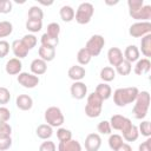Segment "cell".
I'll use <instances>...</instances> for the list:
<instances>
[{
  "instance_id": "603a6c76",
  "label": "cell",
  "mask_w": 151,
  "mask_h": 151,
  "mask_svg": "<svg viewBox=\"0 0 151 151\" xmlns=\"http://www.w3.org/2000/svg\"><path fill=\"white\" fill-rule=\"evenodd\" d=\"M94 92H96L103 100H106V99H109V98L112 96V88H111V86H110L107 83H100V84H98Z\"/></svg>"
},
{
  "instance_id": "277c9868",
  "label": "cell",
  "mask_w": 151,
  "mask_h": 151,
  "mask_svg": "<svg viewBox=\"0 0 151 151\" xmlns=\"http://www.w3.org/2000/svg\"><path fill=\"white\" fill-rule=\"evenodd\" d=\"M104 100L96 93L92 92L87 96V101L85 105V114L88 118H97L101 114Z\"/></svg>"
},
{
  "instance_id": "d4e9b609",
  "label": "cell",
  "mask_w": 151,
  "mask_h": 151,
  "mask_svg": "<svg viewBox=\"0 0 151 151\" xmlns=\"http://www.w3.org/2000/svg\"><path fill=\"white\" fill-rule=\"evenodd\" d=\"M140 51H142V54L145 58L149 59L151 57V34H147V35L142 38V40H140Z\"/></svg>"
},
{
  "instance_id": "6da1fadb",
  "label": "cell",
  "mask_w": 151,
  "mask_h": 151,
  "mask_svg": "<svg viewBox=\"0 0 151 151\" xmlns=\"http://www.w3.org/2000/svg\"><path fill=\"white\" fill-rule=\"evenodd\" d=\"M129 14L132 19L138 21H149L151 19V6L144 5L143 0H129Z\"/></svg>"
},
{
  "instance_id": "681fc988",
  "label": "cell",
  "mask_w": 151,
  "mask_h": 151,
  "mask_svg": "<svg viewBox=\"0 0 151 151\" xmlns=\"http://www.w3.org/2000/svg\"><path fill=\"white\" fill-rule=\"evenodd\" d=\"M116 151H132V147H131L130 144H127V143H123Z\"/></svg>"
},
{
  "instance_id": "44dd1931",
  "label": "cell",
  "mask_w": 151,
  "mask_h": 151,
  "mask_svg": "<svg viewBox=\"0 0 151 151\" xmlns=\"http://www.w3.org/2000/svg\"><path fill=\"white\" fill-rule=\"evenodd\" d=\"M139 54H140V52H139V48L136 46V45H129L126 48H125V51H124V59L125 60H127L129 63H134V61H137L138 59H139Z\"/></svg>"
},
{
  "instance_id": "7402d4cb",
  "label": "cell",
  "mask_w": 151,
  "mask_h": 151,
  "mask_svg": "<svg viewBox=\"0 0 151 151\" xmlns=\"http://www.w3.org/2000/svg\"><path fill=\"white\" fill-rule=\"evenodd\" d=\"M38 54H39L40 59H42L44 61L48 63V61H52L55 58V48L46 47V46L41 45L39 47V50H38Z\"/></svg>"
},
{
  "instance_id": "bcb514c9",
  "label": "cell",
  "mask_w": 151,
  "mask_h": 151,
  "mask_svg": "<svg viewBox=\"0 0 151 151\" xmlns=\"http://www.w3.org/2000/svg\"><path fill=\"white\" fill-rule=\"evenodd\" d=\"M9 52V44L6 40H0V59L5 58Z\"/></svg>"
},
{
  "instance_id": "d6986e66",
  "label": "cell",
  "mask_w": 151,
  "mask_h": 151,
  "mask_svg": "<svg viewBox=\"0 0 151 151\" xmlns=\"http://www.w3.org/2000/svg\"><path fill=\"white\" fill-rule=\"evenodd\" d=\"M29 67H31V71L34 76H41L47 71V63L40 58H37V59L32 60Z\"/></svg>"
},
{
  "instance_id": "5bb4252c",
  "label": "cell",
  "mask_w": 151,
  "mask_h": 151,
  "mask_svg": "<svg viewBox=\"0 0 151 151\" xmlns=\"http://www.w3.org/2000/svg\"><path fill=\"white\" fill-rule=\"evenodd\" d=\"M15 105L21 111H28L33 106V99L28 94H19L15 99Z\"/></svg>"
},
{
  "instance_id": "8d00e7d4",
  "label": "cell",
  "mask_w": 151,
  "mask_h": 151,
  "mask_svg": "<svg viewBox=\"0 0 151 151\" xmlns=\"http://www.w3.org/2000/svg\"><path fill=\"white\" fill-rule=\"evenodd\" d=\"M46 34H48L50 37H53V38H59V34H60V25L58 22H51V24H48L47 25Z\"/></svg>"
},
{
  "instance_id": "7a4b0ae2",
  "label": "cell",
  "mask_w": 151,
  "mask_h": 151,
  "mask_svg": "<svg viewBox=\"0 0 151 151\" xmlns=\"http://www.w3.org/2000/svg\"><path fill=\"white\" fill-rule=\"evenodd\" d=\"M139 93V90L136 86L131 87H120L113 92V101L117 106L123 107L133 103Z\"/></svg>"
},
{
  "instance_id": "9a60e30c",
  "label": "cell",
  "mask_w": 151,
  "mask_h": 151,
  "mask_svg": "<svg viewBox=\"0 0 151 151\" xmlns=\"http://www.w3.org/2000/svg\"><path fill=\"white\" fill-rule=\"evenodd\" d=\"M123 59H124V55L119 47H111L107 51V60L111 66H117Z\"/></svg>"
},
{
  "instance_id": "ee69618b",
  "label": "cell",
  "mask_w": 151,
  "mask_h": 151,
  "mask_svg": "<svg viewBox=\"0 0 151 151\" xmlns=\"http://www.w3.org/2000/svg\"><path fill=\"white\" fill-rule=\"evenodd\" d=\"M39 151H57V146H55L54 142L47 139V140H45L40 144Z\"/></svg>"
},
{
  "instance_id": "30bf717a",
  "label": "cell",
  "mask_w": 151,
  "mask_h": 151,
  "mask_svg": "<svg viewBox=\"0 0 151 151\" xmlns=\"http://www.w3.org/2000/svg\"><path fill=\"white\" fill-rule=\"evenodd\" d=\"M17 80L25 88H34L39 84V77L38 76H34L33 73H28V72H21V73H19Z\"/></svg>"
},
{
  "instance_id": "ba28073f",
  "label": "cell",
  "mask_w": 151,
  "mask_h": 151,
  "mask_svg": "<svg viewBox=\"0 0 151 151\" xmlns=\"http://www.w3.org/2000/svg\"><path fill=\"white\" fill-rule=\"evenodd\" d=\"M129 34L133 38H143L151 34V22L150 21H137L132 24L129 28Z\"/></svg>"
},
{
  "instance_id": "52a82bcc",
  "label": "cell",
  "mask_w": 151,
  "mask_h": 151,
  "mask_svg": "<svg viewBox=\"0 0 151 151\" xmlns=\"http://www.w3.org/2000/svg\"><path fill=\"white\" fill-rule=\"evenodd\" d=\"M105 45V39L100 34H93L86 42L85 48L88 51L91 57H97L100 54L103 47Z\"/></svg>"
},
{
  "instance_id": "f546056e",
  "label": "cell",
  "mask_w": 151,
  "mask_h": 151,
  "mask_svg": "<svg viewBox=\"0 0 151 151\" xmlns=\"http://www.w3.org/2000/svg\"><path fill=\"white\" fill-rule=\"evenodd\" d=\"M91 58H92L91 54L88 53V51L85 47L80 48L78 51V53H77V60H78V63H79L80 66L81 65H87L91 61Z\"/></svg>"
},
{
  "instance_id": "60d3db41",
  "label": "cell",
  "mask_w": 151,
  "mask_h": 151,
  "mask_svg": "<svg viewBox=\"0 0 151 151\" xmlns=\"http://www.w3.org/2000/svg\"><path fill=\"white\" fill-rule=\"evenodd\" d=\"M11 100V92L8 88L0 86V105H5Z\"/></svg>"
},
{
  "instance_id": "4fadbf2b",
  "label": "cell",
  "mask_w": 151,
  "mask_h": 151,
  "mask_svg": "<svg viewBox=\"0 0 151 151\" xmlns=\"http://www.w3.org/2000/svg\"><path fill=\"white\" fill-rule=\"evenodd\" d=\"M21 68H22V63L18 58L9 59L6 63V66H5V71L9 76H15V74L21 73Z\"/></svg>"
},
{
  "instance_id": "4316f807",
  "label": "cell",
  "mask_w": 151,
  "mask_h": 151,
  "mask_svg": "<svg viewBox=\"0 0 151 151\" xmlns=\"http://www.w3.org/2000/svg\"><path fill=\"white\" fill-rule=\"evenodd\" d=\"M100 79L104 81V83H109V81H112L114 78H116V71L113 67L111 66H105L100 70V74H99Z\"/></svg>"
},
{
  "instance_id": "7c38bea8",
  "label": "cell",
  "mask_w": 151,
  "mask_h": 151,
  "mask_svg": "<svg viewBox=\"0 0 151 151\" xmlns=\"http://www.w3.org/2000/svg\"><path fill=\"white\" fill-rule=\"evenodd\" d=\"M101 146V138L98 133H90L85 138L86 151H98Z\"/></svg>"
},
{
  "instance_id": "f35d334b",
  "label": "cell",
  "mask_w": 151,
  "mask_h": 151,
  "mask_svg": "<svg viewBox=\"0 0 151 151\" xmlns=\"http://www.w3.org/2000/svg\"><path fill=\"white\" fill-rule=\"evenodd\" d=\"M97 130L101 134H111V131H112L109 120H101V122H99L98 125H97Z\"/></svg>"
},
{
  "instance_id": "4dcf8cb0",
  "label": "cell",
  "mask_w": 151,
  "mask_h": 151,
  "mask_svg": "<svg viewBox=\"0 0 151 151\" xmlns=\"http://www.w3.org/2000/svg\"><path fill=\"white\" fill-rule=\"evenodd\" d=\"M41 45L42 46H46V47H52V48H55L59 44V38H53V37H50L48 34L44 33L41 35Z\"/></svg>"
},
{
  "instance_id": "7dc6e473",
  "label": "cell",
  "mask_w": 151,
  "mask_h": 151,
  "mask_svg": "<svg viewBox=\"0 0 151 151\" xmlns=\"http://www.w3.org/2000/svg\"><path fill=\"white\" fill-rule=\"evenodd\" d=\"M11 146H12V138L11 137L0 138V151H6Z\"/></svg>"
},
{
  "instance_id": "484cf974",
  "label": "cell",
  "mask_w": 151,
  "mask_h": 151,
  "mask_svg": "<svg viewBox=\"0 0 151 151\" xmlns=\"http://www.w3.org/2000/svg\"><path fill=\"white\" fill-rule=\"evenodd\" d=\"M59 14H60V18H61L63 21H65V22H71V21L74 19L76 12H74V9H73L71 6L65 5V6H63V7L60 8Z\"/></svg>"
},
{
  "instance_id": "ab89813d",
  "label": "cell",
  "mask_w": 151,
  "mask_h": 151,
  "mask_svg": "<svg viewBox=\"0 0 151 151\" xmlns=\"http://www.w3.org/2000/svg\"><path fill=\"white\" fill-rule=\"evenodd\" d=\"M138 131L139 133H142V136L149 138L151 136V126H150V122L149 120H144L139 124V127H138Z\"/></svg>"
},
{
  "instance_id": "ac0fdd59",
  "label": "cell",
  "mask_w": 151,
  "mask_h": 151,
  "mask_svg": "<svg viewBox=\"0 0 151 151\" xmlns=\"http://www.w3.org/2000/svg\"><path fill=\"white\" fill-rule=\"evenodd\" d=\"M12 51H13V53H14V55L18 58V59H22V58H25V57H27V54H28V48L24 45V42L21 41V39L19 40H14L13 42H12Z\"/></svg>"
},
{
  "instance_id": "836d02e7",
  "label": "cell",
  "mask_w": 151,
  "mask_h": 151,
  "mask_svg": "<svg viewBox=\"0 0 151 151\" xmlns=\"http://www.w3.org/2000/svg\"><path fill=\"white\" fill-rule=\"evenodd\" d=\"M13 32V25L9 21H0V38H6Z\"/></svg>"
},
{
  "instance_id": "ffe728a7",
  "label": "cell",
  "mask_w": 151,
  "mask_h": 151,
  "mask_svg": "<svg viewBox=\"0 0 151 151\" xmlns=\"http://www.w3.org/2000/svg\"><path fill=\"white\" fill-rule=\"evenodd\" d=\"M58 151H81V145L76 139H70L66 142H59Z\"/></svg>"
},
{
  "instance_id": "d590c367",
  "label": "cell",
  "mask_w": 151,
  "mask_h": 151,
  "mask_svg": "<svg viewBox=\"0 0 151 151\" xmlns=\"http://www.w3.org/2000/svg\"><path fill=\"white\" fill-rule=\"evenodd\" d=\"M21 41L24 42V45L28 48V51H31L32 48H34L37 46V42H38V39L34 34H25L21 39Z\"/></svg>"
},
{
  "instance_id": "74e56055",
  "label": "cell",
  "mask_w": 151,
  "mask_h": 151,
  "mask_svg": "<svg viewBox=\"0 0 151 151\" xmlns=\"http://www.w3.org/2000/svg\"><path fill=\"white\" fill-rule=\"evenodd\" d=\"M57 137H58L59 142H66V140L72 139V132H71L68 129L59 127V129L57 130Z\"/></svg>"
},
{
  "instance_id": "e0dca14e",
  "label": "cell",
  "mask_w": 151,
  "mask_h": 151,
  "mask_svg": "<svg viewBox=\"0 0 151 151\" xmlns=\"http://www.w3.org/2000/svg\"><path fill=\"white\" fill-rule=\"evenodd\" d=\"M85 74H86V71L80 65H73V66H71L68 68V72H67L68 78L72 79L73 81H81V79L85 78Z\"/></svg>"
},
{
  "instance_id": "2e32d148",
  "label": "cell",
  "mask_w": 151,
  "mask_h": 151,
  "mask_svg": "<svg viewBox=\"0 0 151 151\" xmlns=\"http://www.w3.org/2000/svg\"><path fill=\"white\" fill-rule=\"evenodd\" d=\"M151 68V61L150 59L147 58H142V59H138L136 61V65L133 67V72L137 74V76H143V74H146Z\"/></svg>"
},
{
  "instance_id": "cb8c5ba5",
  "label": "cell",
  "mask_w": 151,
  "mask_h": 151,
  "mask_svg": "<svg viewBox=\"0 0 151 151\" xmlns=\"http://www.w3.org/2000/svg\"><path fill=\"white\" fill-rule=\"evenodd\" d=\"M35 133H37V136H38L40 139L47 140V139H50V138L52 137V134H53V129H52L50 125H47V124H40V125L37 127Z\"/></svg>"
},
{
  "instance_id": "1f68e13d",
  "label": "cell",
  "mask_w": 151,
  "mask_h": 151,
  "mask_svg": "<svg viewBox=\"0 0 151 151\" xmlns=\"http://www.w3.org/2000/svg\"><path fill=\"white\" fill-rule=\"evenodd\" d=\"M107 143H109L110 149H111V150H113V151H116V150H117V149H118V147H119L124 142H123V137H122L120 134L113 133V134H110Z\"/></svg>"
},
{
  "instance_id": "e575fe53",
  "label": "cell",
  "mask_w": 151,
  "mask_h": 151,
  "mask_svg": "<svg viewBox=\"0 0 151 151\" xmlns=\"http://www.w3.org/2000/svg\"><path fill=\"white\" fill-rule=\"evenodd\" d=\"M28 19H34V20H42L44 18V12L39 6H31L28 9Z\"/></svg>"
},
{
  "instance_id": "83f0119b",
  "label": "cell",
  "mask_w": 151,
  "mask_h": 151,
  "mask_svg": "<svg viewBox=\"0 0 151 151\" xmlns=\"http://www.w3.org/2000/svg\"><path fill=\"white\" fill-rule=\"evenodd\" d=\"M118 74H120V76H129L130 73H131V71H132V64L131 63H129L127 60H125V59H123L117 66H116V70H114Z\"/></svg>"
},
{
  "instance_id": "9c48e42d",
  "label": "cell",
  "mask_w": 151,
  "mask_h": 151,
  "mask_svg": "<svg viewBox=\"0 0 151 151\" xmlns=\"http://www.w3.org/2000/svg\"><path fill=\"white\" fill-rule=\"evenodd\" d=\"M110 125H111V129L120 131L123 133L132 126V122H131V119H129L122 114H113L110 119Z\"/></svg>"
},
{
  "instance_id": "7bdbcfd3",
  "label": "cell",
  "mask_w": 151,
  "mask_h": 151,
  "mask_svg": "<svg viewBox=\"0 0 151 151\" xmlns=\"http://www.w3.org/2000/svg\"><path fill=\"white\" fill-rule=\"evenodd\" d=\"M12 8H13V4L11 0H0V13L2 14L11 13Z\"/></svg>"
},
{
  "instance_id": "f1b7e54d",
  "label": "cell",
  "mask_w": 151,
  "mask_h": 151,
  "mask_svg": "<svg viewBox=\"0 0 151 151\" xmlns=\"http://www.w3.org/2000/svg\"><path fill=\"white\" fill-rule=\"evenodd\" d=\"M138 137H139L138 127L136 125H133V124L129 130L123 132V139H125L126 142H134V140L138 139Z\"/></svg>"
},
{
  "instance_id": "b9f144b4",
  "label": "cell",
  "mask_w": 151,
  "mask_h": 151,
  "mask_svg": "<svg viewBox=\"0 0 151 151\" xmlns=\"http://www.w3.org/2000/svg\"><path fill=\"white\" fill-rule=\"evenodd\" d=\"M12 134V126L8 123H0V138L11 137Z\"/></svg>"
},
{
  "instance_id": "5b68a950",
  "label": "cell",
  "mask_w": 151,
  "mask_h": 151,
  "mask_svg": "<svg viewBox=\"0 0 151 151\" xmlns=\"http://www.w3.org/2000/svg\"><path fill=\"white\" fill-rule=\"evenodd\" d=\"M44 118H45V122L47 123V125H50L51 127H60L65 122L61 110L57 106L47 107L45 111Z\"/></svg>"
},
{
  "instance_id": "8fae6325",
  "label": "cell",
  "mask_w": 151,
  "mask_h": 151,
  "mask_svg": "<svg viewBox=\"0 0 151 151\" xmlns=\"http://www.w3.org/2000/svg\"><path fill=\"white\" fill-rule=\"evenodd\" d=\"M71 96L72 98L77 99V100H81L86 97L87 94V86L83 83V81H74L71 85Z\"/></svg>"
},
{
  "instance_id": "d6a6232c",
  "label": "cell",
  "mask_w": 151,
  "mask_h": 151,
  "mask_svg": "<svg viewBox=\"0 0 151 151\" xmlns=\"http://www.w3.org/2000/svg\"><path fill=\"white\" fill-rule=\"evenodd\" d=\"M26 28L27 31L32 33H37L42 28V20H34V19H27L26 21Z\"/></svg>"
},
{
  "instance_id": "f6af8a7d",
  "label": "cell",
  "mask_w": 151,
  "mask_h": 151,
  "mask_svg": "<svg viewBox=\"0 0 151 151\" xmlns=\"http://www.w3.org/2000/svg\"><path fill=\"white\" fill-rule=\"evenodd\" d=\"M9 118H11V111L5 106H0V123H7Z\"/></svg>"
},
{
  "instance_id": "8992f818",
  "label": "cell",
  "mask_w": 151,
  "mask_h": 151,
  "mask_svg": "<svg viewBox=\"0 0 151 151\" xmlns=\"http://www.w3.org/2000/svg\"><path fill=\"white\" fill-rule=\"evenodd\" d=\"M93 13H94V7L91 2H81L76 11L74 19L78 24L85 25L91 21Z\"/></svg>"
},
{
  "instance_id": "c3c4849f",
  "label": "cell",
  "mask_w": 151,
  "mask_h": 151,
  "mask_svg": "<svg viewBox=\"0 0 151 151\" xmlns=\"http://www.w3.org/2000/svg\"><path fill=\"white\" fill-rule=\"evenodd\" d=\"M138 151H151V138L150 137L145 142H143L142 144H139Z\"/></svg>"
},
{
  "instance_id": "3957f363",
  "label": "cell",
  "mask_w": 151,
  "mask_h": 151,
  "mask_svg": "<svg viewBox=\"0 0 151 151\" xmlns=\"http://www.w3.org/2000/svg\"><path fill=\"white\" fill-rule=\"evenodd\" d=\"M150 107V93L147 91H142L138 93L136 100H134V106L132 109V113L136 119H144L147 114Z\"/></svg>"
}]
</instances>
